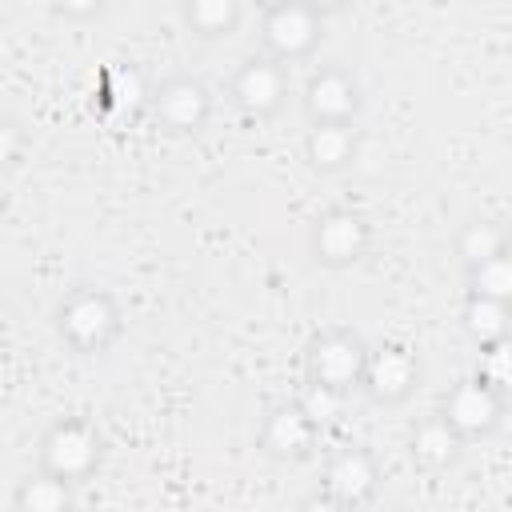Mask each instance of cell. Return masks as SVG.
Returning a JSON list of instances; mask_svg holds the SVG:
<instances>
[{
  "label": "cell",
  "mask_w": 512,
  "mask_h": 512,
  "mask_svg": "<svg viewBox=\"0 0 512 512\" xmlns=\"http://www.w3.org/2000/svg\"><path fill=\"white\" fill-rule=\"evenodd\" d=\"M56 332L76 352H104L120 336V308L100 288H76L56 308Z\"/></svg>",
  "instance_id": "6da1fadb"
},
{
  "label": "cell",
  "mask_w": 512,
  "mask_h": 512,
  "mask_svg": "<svg viewBox=\"0 0 512 512\" xmlns=\"http://www.w3.org/2000/svg\"><path fill=\"white\" fill-rule=\"evenodd\" d=\"M100 452H104V440H100L96 424H88L80 416H64L40 436V468H48L72 484L88 480L100 468Z\"/></svg>",
  "instance_id": "7a4b0ae2"
},
{
  "label": "cell",
  "mask_w": 512,
  "mask_h": 512,
  "mask_svg": "<svg viewBox=\"0 0 512 512\" xmlns=\"http://www.w3.org/2000/svg\"><path fill=\"white\" fill-rule=\"evenodd\" d=\"M364 364H368V344L348 328L320 332L308 344V356H304L308 380H320V384H332V388H344V392L360 388Z\"/></svg>",
  "instance_id": "3957f363"
},
{
  "label": "cell",
  "mask_w": 512,
  "mask_h": 512,
  "mask_svg": "<svg viewBox=\"0 0 512 512\" xmlns=\"http://www.w3.org/2000/svg\"><path fill=\"white\" fill-rule=\"evenodd\" d=\"M440 416L464 436V440H476V436H488L500 416H504V392H496L480 372L476 376H464L456 380L444 400H440Z\"/></svg>",
  "instance_id": "277c9868"
},
{
  "label": "cell",
  "mask_w": 512,
  "mask_h": 512,
  "mask_svg": "<svg viewBox=\"0 0 512 512\" xmlns=\"http://www.w3.org/2000/svg\"><path fill=\"white\" fill-rule=\"evenodd\" d=\"M320 20H324V12H316L308 0H284L264 12L260 40H264L268 56L288 64V60L308 56L320 44Z\"/></svg>",
  "instance_id": "5b68a950"
},
{
  "label": "cell",
  "mask_w": 512,
  "mask_h": 512,
  "mask_svg": "<svg viewBox=\"0 0 512 512\" xmlns=\"http://www.w3.org/2000/svg\"><path fill=\"white\" fill-rule=\"evenodd\" d=\"M368 224L360 212L352 208H328L324 216H316L312 224V256L324 264V268H352L356 260H364L368 252Z\"/></svg>",
  "instance_id": "8992f818"
},
{
  "label": "cell",
  "mask_w": 512,
  "mask_h": 512,
  "mask_svg": "<svg viewBox=\"0 0 512 512\" xmlns=\"http://www.w3.org/2000/svg\"><path fill=\"white\" fill-rule=\"evenodd\" d=\"M420 380V360L408 344H380L368 348V364H364V380L360 388L376 400V404H400L412 396Z\"/></svg>",
  "instance_id": "52a82bcc"
},
{
  "label": "cell",
  "mask_w": 512,
  "mask_h": 512,
  "mask_svg": "<svg viewBox=\"0 0 512 512\" xmlns=\"http://www.w3.org/2000/svg\"><path fill=\"white\" fill-rule=\"evenodd\" d=\"M148 104H152L156 120L176 136L200 132L208 124V116H212V96L196 76H172V80L156 84Z\"/></svg>",
  "instance_id": "ba28073f"
},
{
  "label": "cell",
  "mask_w": 512,
  "mask_h": 512,
  "mask_svg": "<svg viewBox=\"0 0 512 512\" xmlns=\"http://www.w3.org/2000/svg\"><path fill=\"white\" fill-rule=\"evenodd\" d=\"M284 96H288V76H284V60L276 56H252L232 76V100L252 120L272 116L284 104Z\"/></svg>",
  "instance_id": "9c48e42d"
},
{
  "label": "cell",
  "mask_w": 512,
  "mask_h": 512,
  "mask_svg": "<svg viewBox=\"0 0 512 512\" xmlns=\"http://www.w3.org/2000/svg\"><path fill=\"white\" fill-rule=\"evenodd\" d=\"M320 440V424L296 404H276L260 424V448L272 460H304Z\"/></svg>",
  "instance_id": "30bf717a"
},
{
  "label": "cell",
  "mask_w": 512,
  "mask_h": 512,
  "mask_svg": "<svg viewBox=\"0 0 512 512\" xmlns=\"http://www.w3.org/2000/svg\"><path fill=\"white\" fill-rule=\"evenodd\" d=\"M324 488H328L332 504H344V508L368 504L376 496V488H380L376 456L368 448H340V452H332V460L324 468Z\"/></svg>",
  "instance_id": "8fae6325"
},
{
  "label": "cell",
  "mask_w": 512,
  "mask_h": 512,
  "mask_svg": "<svg viewBox=\"0 0 512 512\" xmlns=\"http://www.w3.org/2000/svg\"><path fill=\"white\" fill-rule=\"evenodd\" d=\"M304 112L312 120H344L352 124L360 112V88L344 68H320L304 88Z\"/></svg>",
  "instance_id": "7c38bea8"
},
{
  "label": "cell",
  "mask_w": 512,
  "mask_h": 512,
  "mask_svg": "<svg viewBox=\"0 0 512 512\" xmlns=\"http://www.w3.org/2000/svg\"><path fill=\"white\" fill-rule=\"evenodd\" d=\"M356 156V128L344 120H312L304 136V160L316 172H340Z\"/></svg>",
  "instance_id": "4fadbf2b"
},
{
  "label": "cell",
  "mask_w": 512,
  "mask_h": 512,
  "mask_svg": "<svg viewBox=\"0 0 512 512\" xmlns=\"http://www.w3.org/2000/svg\"><path fill=\"white\" fill-rule=\"evenodd\" d=\"M460 452H464V436L440 412L412 428V456H416V464L440 472V468H452L460 460Z\"/></svg>",
  "instance_id": "5bb4252c"
},
{
  "label": "cell",
  "mask_w": 512,
  "mask_h": 512,
  "mask_svg": "<svg viewBox=\"0 0 512 512\" xmlns=\"http://www.w3.org/2000/svg\"><path fill=\"white\" fill-rule=\"evenodd\" d=\"M12 508L16 512H68L76 508V484L40 468L36 476L20 480L16 492H12Z\"/></svg>",
  "instance_id": "9a60e30c"
},
{
  "label": "cell",
  "mask_w": 512,
  "mask_h": 512,
  "mask_svg": "<svg viewBox=\"0 0 512 512\" xmlns=\"http://www.w3.org/2000/svg\"><path fill=\"white\" fill-rule=\"evenodd\" d=\"M460 316H464V332H468L476 344H492V340H500V336L512 332V304H508V300H496V296L468 292Z\"/></svg>",
  "instance_id": "2e32d148"
},
{
  "label": "cell",
  "mask_w": 512,
  "mask_h": 512,
  "mask_svg": "<svg viewBox=\"0 0 512 512\" xmlns=\"http://www.w3.org/2000/svg\"><path fill=\"white\" fill-rule=\"evenodd\" d=\"M504 248H512V244H508V224H500V220H468L456 236V256L464 260V268H472Z\"/></svg>",
  "instance_id": "e0dca14e"
},
{
  "label": "cell",
  "mask_w": 512,
  "mask_h": 512,
  "mask_svg": "<svg viewBox=\"0 0 512 512\" xmlns=\"http://www.w3.org/2000/svg\"><path fill=\"white\" fill-rule=\"evenodd\" d=\"M244 0H184V24L200 36H228L240 24Z\"/></svg>",
  "instance_id": "ac0fdd59"
},
{
  "label": "cell",
  "mask_w": 512,
  "mask_h": 512,
  "mask_svg": "<svg viewBox=\"0 0 512 512\" xmlns=\"http://www.w3.org/2000/svg\"><path fill=\"white\" fill-rule=\"evenodd\" d=\"M468 292H480V296H496V300H508L512 304V248L480 260L468 268Z\"/></svg>",
  "instance_id": "d6986e66"
},
{
  "label": "cell",
  "mask_w": 512,
  "mask_h": 512,
  "mask_svg": "<svg viewBox=\"0 0 512 512\" xmlns=\"http://www.w3.org/2000/svg\"><path fill=\"white\" fill-rule=\"evenodd\" d=\"M104 96H108L112 108H120V112H136L144 100H152V88L144 84L140 68H132V64H116V68L108 72V80H104Z\"/></svg>",
  "instance_id": "ffe728a7"
},
{
  "label": "cell",
  "mask_w": 512,
  "mask_h": 512,
  "mask_svg": "<svg viewBox=\"0 0 512 512\" xmlns=\"http://www.w3.org/2000/svg\"><path fill=\"white\" fill-rule=\"evenodd\" d=\"M344 400H348L344 388H332V384H320V380H308L304 392H300V408H304L320 428H328V424H336V420L344 416Z\"/></svg>",
  "instance_id": "44dd1931"
},
{
  "label": "cell",
  "mask_w": 512,
  "mask_h": 512,
  "mask_svg": "<svg viewBox=\"0 0 512 512\" xmlns=\"http://www.w3.org/2000/svg\"><path fill=\"white\" fill-rule=\"evenodd\" d=\"M480 376L496 392L512 396V332L492 340V344H480Z\"/></svg>",
  "instance_id": "7402d4cb"
},
{
  "label": "cell",
  "mask_w": 512,
  "mask_h": 512,
  "mask_svg": "<svg viewBox=\"0 0 512 512\" xmlns=\"http://www.w3.org/2000/svg\"><path fill=\"white\" fill-rule=\"evenodd\" d=\"M104 4L108 0H52V8L60 16H68V20H92V16L104 12Z\"/></svg>",
  "instance_id": "603a6c76"
},
{
  "label": "cell",
  "mask_w": 512,
  "mask_h": 512,
  "mask_svg": "<svg viewBox=\"0 0 512 512\" xmlns=\"http://www.w3.org/2000/svg\"><path fill=\"white\" fill-rule=\"evenodd\" d=\"M16 148H20V128L8 120V124H4V152H0V156L12 164V160H16Z\"/></svg>",
  "instance_id": "cb8c5ba5"
},
{
  "label": "cell",
  "mask_w": 512,
  "mask_h": 512,
  "mask_svg": "<svg viewBox=\"0 0 512 512\" xmlns=\"http://www.w3.org/2000/svg\"><path fill=\"white\" fill-rule=\"evenodd\" d=\"M308 4H312L316 12H324V16H328V12H340L348 0H308Z\"/></svg>",
  "instance_id": "d4e9b609"
},
{
  "label": "cell",
  "mask_w": 512,
  "mask_h": 512,
  "mask_svg": "<svg viewBox=\"0 0 512 512\" xmlns=\"http://www.w3.org/2000/svg\"><path fill=\"white\" fill-rule=\"evenodd\" d=\"M256 4H260V8L268 12V8H276V4H284V0H256Z\"/></svg>",
  "instance_id": "484cf974"
},
{
  "label": "cell",
  "mask_w": 512,
  "mask_h": 512,
  "mask_svg": "<svg viewBox=\"0 0 512 512\" xmlns=\"http://www.w3.org/2000/svg\"><path fill=\"white\" fill-rule=\"evenodd\" d=\"M508 244H512V220H508Z\"/></svg>",
  "instance_id": "4316f807"
}]
</instances>
